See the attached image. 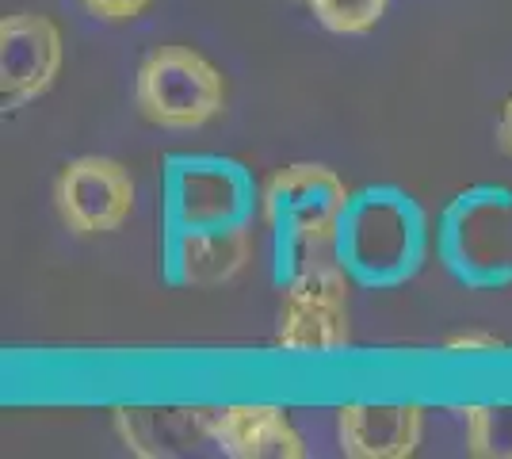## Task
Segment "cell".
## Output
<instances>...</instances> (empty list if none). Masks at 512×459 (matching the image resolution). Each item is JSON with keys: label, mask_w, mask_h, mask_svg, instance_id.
Wrapping results in <instances>:
<instances>
[{"label": "cell", "mask_w": 512, "mask_h": 459, "mask_svg": "<svg viewBox=\"0 0 512 459\" xmlns=\"http://www.w3.org/2000/svg\"><path fill=\"white\" fill-rule=\"evenodd\" d=\"M161 276L169 287H218L253 261L260 188L226 153H169L161 165Z\"/></svg>", "instance_id": "cell-1"}, {"label": "cell", "mask_w": 512, "mask_h": 459, "mask_svg": "<svg viewBox=\"0 0 512 459\" xmlns=\"http://www.w3.org/2000/svg\"><path fill=\"white\" fill-rule=\"evenodd\" d=\"M428 245L432 230L417 196L402 184H363L348 196L333 257L363 291H394L425 268Z\"/></svg>", "instance_id": "cell-2"}, {"label": "cell", "mask_w": 512, "mask_h": 459, "mask_svg": "<svg viewBox=\"0 0 512 459\" xmlns=\"http://www.w3.org/2000/svg\"><path fill=\"white\" fill-rule=\"evenodd\" d=\"M348 196L341 176L314 161H295L264 184L260 219L272 234V280L279 291L299 276L310 249H333Z\"/></svg>", "instance_id": "cell-3"}, {"label": "cell", "mask_w": 512, "mask_h": 459, "mask_svg": "<svg viewBox=\"0 0 512 459\" xmlns=\"http://www.w3.org/2000/svg\"><path fill=\"white\" fill-rule=\"evenodd\" d=\"M436 257L467 291L512 287V188L470 184L440 211Z\"/></svg>", "instance_id": "cell-4"}, {"label": "cell", "mask_w": 512, "mask_h": 459, "mask_svg": "<svg viewBox=\"0 0 512 459\" xmlns=\"http://www.w3.org/2000/svg\"><path fill=\"white\" fill-rule=\"evenodd\" d=\"M348 272L333 249H310L299 276L283 287L276 318V349L283 352H341L352 341L348 326Z\"/></svg>", "instance_id": "cell-5"}, {"label": "cell", "mask_w": 512, "mask_h": 459, "mask_svg": "<svg viewBox=\"0 0 512 459\" xmlns=\"http://www.w3.org/2000/svg\"><path fill=\"white\" fill-rule=\"evenodd\" d=\"M134 100L153 127L192 131L222 115L226 81L192 46H161L138 66Z\"/></svg>", "instance_id": "cell-6"}, {"label": "cell", "mask_w": 512, "mask_h": 459, "mask_svg": "<svg viewBox=\"0 0 512 459\" xmlns=\"http://www.w3.org/2000/svg\"><path fill=\"white\" fill-rule=\"evenodd\" d=\"M54 207L73 234H115L134 215V180L115 157H73L54 180Z\"/></svg>", "instance_id": "cell-7"}, {"label": "cell", "mask_w": 512, "mask_h": 459, "mask_svg": "<svg viewBox=\"0 0 512 459\" xmlns=\"http://www.w3.org/2000/svg\"><path fill=\"white\" fill-rule=\"evenodd\" d=\"M62 73V31L58 23L16 12L0 20V100L16 111L54 88Z\"/></svg>", "instance_id": "cell-8"}, {"label": "cell", "mask_w": 512, "mask_h": 459, "mask_svg": "<svg viewBox=\"0 0 512 459\" xmlns=\"http://www.w3.org/2000/svg\"><path fill=\"white\" fill-rule=\"evenodd\" d=\"M425 433L421 406H341L337 440L348 459H406Z\"/></svg>", "instance_id": "cell-9"}, {"label": "cell", "mask_w": 512, "mask_h": 459, "mask_svg": "<svg viewBox=\"0 0 512 459\" xmlns=\"http://www.w3.org/2000/svg\"><path fill=\"white\" fill-rule=\"evenodd\" d=\"M211 440L234 459H302L306 440L279 406H222L211 410Z\"/></svg>", "instance_id": "cell-10"}, {"label": "cell", "mask_w": 512, "mask_h": 459, "mask_svg": "<svg viewBox=\"0 0 512 459\" xmlns=\"http://www.w3.org/2000/svg\"><path fill=\"white\" fill-rule=\"evenodd\" d=\"M115 429L127 452L142 459L192 456L203 440H211V410H115Z\"/></svg>", "instance_id": "cell-11"}, {"label": "cell", "mask_w": 512, "mask_h": 459, "mask_svg": "<svg viewBox=\"0 0 512 459\" xmlns=\"http://www.w3.org/2000/svg\"><path fill=\"white\" fill-rule=\"evenodd\" d=\"M467 448L478 459H512V406H467Z\"/></svg>", "instance_id": "cell-12"}, {"label": "cell", "mask_w": 512, "mask_h": 459, "mask_svg": "<svg viewBox=\"0 0 512 459\" xmlns=\"http://www.w3.org/2000/svg\"><path fill=\"white\" fill-rule=\"evenodd\" d=\"M306 4L333 35H367L386 12V0H306Z\"/></svg>", "instance_id": "cell-13"}, {"label": "cell", "mask_w": 512, "mask_h": 459, "mask_svg": "<svg viewBox=\"0 0 512 459\" xmlns=\"http://www.w3.org/2000/svg\"><path fill=\"white\" fill-rule=\"evenodd\" d=\"M81 4H85L96 20L127 23V20H134V16H142L153 0H81Z\"/></svg>", "instance_id": "cell-14"}, {"label": "cell", "mask_w": 512, "mask_h": 459, "mask_svg": "<svg viewBox=\"0 0 512 459\" xmlns=\"http://www.w3.org/2000/svg\"><path fill=\"white\" fill-rule=\"evenodd\" d=\"M444 352H459V356L505 352V341H501V337H490V333H463V337H448V341H444Z\"/></svg>", "instance_id": "cell-15"}, {"label": "cell", "mask_w": 512, "mask_h": 459, "mask_svg": "<svg viewBox=\"0 0 512 459\" xmlns=\"http://www.w3.org/2000/svg\"><path fill=\"white\" fill-rule=\"evenodd\" d=\"M497 150L512 157V96L501 104V115H497Z\"/></svg>", "instance_id": "cell-16"}]
</instances>
